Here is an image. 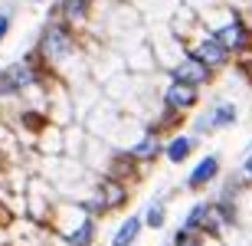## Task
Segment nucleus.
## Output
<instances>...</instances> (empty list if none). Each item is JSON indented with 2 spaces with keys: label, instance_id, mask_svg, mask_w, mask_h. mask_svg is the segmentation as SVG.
<instances>
[{
  "label": "nucleus",
  "instance_id": "nucleus-1",
  "mask_svg": "<svg viewBox=\"0 0 252 246\" xmlns=\"http://www.w3.org/2000/svg\"><path fill=\"white\" fill-rule=\"evenodd\" d=\"M33 49L39 53L43 66L49 72H56L59 79H69V66L75 59L89 56L82 46V33L72 30L69 23H63V20H46V27L39 30V39L33 43Z\"/></svg>",
  "mask_w": 252,
  "mask_h": 246
},
{
  "label": "nucleus",
  "instance_id": "nucleus-2",
  "mask_svg": "<svg viewBox=\"0 0 252 246\" xmlns=\"http://www.w3.org/2000/svg\"><path fill=\"white\" fill-rule=\"evenodd\" d=\"M46 76L43 69L30 66L27 59H17L10 66L0 69V99H17V95H27L39 79Z\"/></svg>",
  "mask_w": 252,
  "mask_h": 246
},
{
  "label": "nucleus",
  "instance_id": "nucleus-3",
  "mask_svg": "<svg viewBox=\"0 0 252 246\" xmlns=\"http://www.w3.org/2000/svg\"><path fill=\"white\" fill-rule=\"evenodd\" d=\"M220 43H223L229 53H233V59L236 56H243V53H252V27L246 23V17L236 10L229 20H223V23H216L213 30H210Z\"/></svg>",
  "mask_w": 252,
  "mask_h": 246
},
{
  "label": "nucleus",
  "instance_id": "nucleus-4",
  "mask_svg": "<svg viewBox=\"0 0 252 246\" xmlns=\"http://www.w3.org/2000/svg\"><path fill=\"white\" fill-rule=\"evenodd\" d=\"M187 53H190L193 59H200L203 66H210L213 72H220V76H223L226 69L233 66V53H229V49H226L223 43H220V39L210 33V30H206V33H200L193 43H187Z\"/></svg>",
  "mask_w": 252,
  "mask_h": 246
},
{
  "label": "nucleus",
  "instance_id": "nucleus-5",
  "mask_svg": "<svg viewBox=\"0 0 252 246\" xmlns=\"http://www.w3.org/2000/svg\"><path fill=\"white\" fill-rule=\"evenodd\" d=\"M200 102H203V89L180 82V79H167V85L160 89V105H167L180 115H190L193 108H200Z\"/></svg>",
  "mask_w": 252,
  "mask_h": 246
},
{
  "label": "nucleus",
  "instance_id": "nucleus-6",
  "mask_svg": "<svg viewBox=\"0 0 252 246\" xmlns=\"http://www.w3.org/2000/svg\"><path fill=\"white\" fill-rule=\"evenodd\" d=\"M164 76L167 79H180V82H190V85H196V89H206V85H213L216 79H220V72H213V69L203 66L200 59H193L190 53H184Z\"/></svg>",
  "mask_w": 252,
  "mask_h": 246
},
{
  "label": "nucleus",
  "instance_id": "nucleus-7",
  "mask_svg": "<svg viewBox=\"0 0 252 246\" xmlns=\"http://www.w3.org/2000/svg\"><path fill=\"white\" fill-rule=\"evenodd\" d=\"M220 177H223V158H220V154H206V158H200V161L193 164V171L184 177L180 187L187 190V194H200V190L213 187Z\"/></svg>",
  "mask_w": 252,
  "mask_h": 246
},
{
  "label": "nucleus",
  "instance_id": "nucleus-8",
  "mask_svg": "<svg viewBox=\"0 0 252 246\" xmlns=\"http://www.w3.org/2000/svg\"><path fill=\"white\" fill-rule=\"evenodd\" d=\"M92 190L105 200L108 213H118V210H125V207H128V200H131V184L112 177V174H95Z\"/></svg>",
  "mask_w": 252,
  "mask_h": 246
},
{
  "label": "nucleus",
  "instance_id": "nucleus-9",
  "mask_svg": "<svg viewBox=\"0 0 252 246\" xmlns=\"http://www.w3.org/2000/svg\"><path fill=\"white\" fill-rule=\"evenodd\" d=\"M92 7L95 0H56V7L49 10V20H63V23H69L72 30L82 33L92 20Z\"/></svg>",
  "mask_w": 252,
  "mask_h": 246
},
{
  "label": "nucleus",
  "instance_id": "nucleus-10",
  "mask_svg": "<svg viewBox=\"0 0 252 246\" xmlns=\"http://www.w3.org/2000/svg\"><path fill=\"white\" fill-rule=\"evenodd\" d=\"M102 174H112V177H118V180H125V184L134 187V184L144 177V168L128 154V148H112V154H108Z\"/></svg>",
  "mask_w": 252,
  "mask_h": 246
},
{
  "label": "nucleus",
  "instance_id": "nucleus-11",
  "mask_svg": "<svg viewBox=\"0 0 252 246\" xmlns=\"http://www.w3.org/2000/svg\"><path fill=\"white\" fill-rule=\"evenodd\" d=\"M206 118H210V128L213 132H226V128H236L239 125V105L233 99H210L206 105Z\"/></svg>",
  "mask_w": 252,
  "mask_h": 246
},
{
  "label": "nucleus",
  "instance_id": "nucleus-12",
  "mask_svg": "<svg viewBox=\"0 0 252 246\" xmlns=\"http://www.w3.org/2000/svg\"><path fill=\"white\" fill-rule=\"evenodd\" d=\"M128 154L141 168H148V164H154L158 158H164V138H160V135H151V132H141L138 141L128 144Z\"/></svg>",
  "mask_w": 252,
  "mask_h": 246
},
{
  "label": "nucleus",
  "instance_id": "nucleus-13",
  "mask_svg": "<svg viewBox=\"0 0 252 246\" xmlns=\"http://www.w3.org/2000/svg\"><path fill=\"white\" fill-rule=\"evenodd\" d=\"M196 144H200V138H193V135H187V132H177V135H170L167 141H164V158H167V164L180 168L184 161L193 158Z\"/></svg>",
  "mask_w": 252,
  "mask_h": 246
},
{
  "label": "nucleus",
  "instance_id": "nucleus-14",
  "mask_svg": "<svg viewBox=\"0 0 252 246\" xmlns=\"http://www.w3.org/2000/svg\"><path fill=\"white\" fill-rule=\"evenodd\" d=\"M95 240H98V220L82 217V220H79V223H75V227L63 237V243H65V246H95Z\"/></svg>",
  "mask_w": 252,
  "mask_h": 246
},
{
  "label": "nucleus",
  "instance_id": "nucleus-15",
  "mask_svg": "<svg viewBox=\"0 0 252 246\" xmlns=\"http://www.w3.org/2000/svg\"><path fill=\"white\" fill-rule=\"evenodd\" d=\"M144 230V217L141 213H128V217L118 223V230L112 233V246H134Z\"/></svg>",
  "mask_w": 252,
  "mask_h": 246
},
{
  "label": "nucleus",
  "instance_id": "nucleus-16",
  "mask_svg": "<svg viewBox=\"0 0 252 246\" xmlns=\"http://www.w3.org/2000/svg\"><path fill=\"white\" fill-rule=\"evenodd\" d=\"M141 217H144V230H164V223H167V197L164 194L151 197Z\"/></svg>",
  "mask_w": 252,
  "mask_h": 246
},
{
  "label": "nucleus",
  "instance_id": "nucleus-17",
  "mask_svg": "<svg viewBox=\"0 0 252 246\" xmlns=\"http://www.w3.org/2000/svg\"><path fill=\"white\" fill-rule=\"evenodd\" d=\"M239 174H243L246 184L252 187V154H249V158H243V164H239Z\"/></svg>",
  "mask_w": 252,
  "mask_h": 246
},
{
  "label": "nucleus",
  "instance_id": "nucleus-18",
  "mask_svg": "<svg viewBox=\"0 0 252 246\" xmlns=\"http://www.w3.org/2000/svg\"><path fill=\"white\" fill-rule=\"evenodd\" d=\"M7 33H10V13H7V10H0V43L7 39Z\"/></svg>",
  "mask_w": 252,
  "mask_h": 246
},
{
  "label": "nucleus",
  "instance_id": "nucleus-19",
  "mask_svg": "<svg viewBox=\"0 0 252 246\" xmlns=\"http://www.w3.org/2000/svg\"><path fill=\"white\" fill-rule=\"evenodd\" d=\"M33 3H43V0H33Z\"/></svg>",
  "mask_w": 252,
  "mask_h": 246
}]
</instances>
